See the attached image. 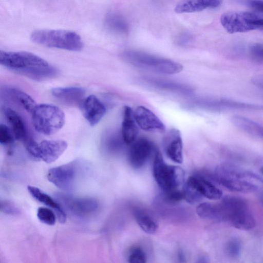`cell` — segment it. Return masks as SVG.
I'll use <instances>...</instances> for the list:
<instances>
[{"label": "cell", "instance_id": "cell-1", "mask_svg": "<svg viewBox=\"0 0 263 263\" xmlns=\"http://www.w3.org/2000/svg\"><path fill=\"white\" fill-rule=\"evenodd\" d=\"M34 43L46 47L73 51L83 48L81 36L76 32L61 29H41L32 32L30 36Z\"/></svg>", "mask_w": 263, "mask_h": 263}, {"label": "cell", "instance_id": "cell-2", "mask_svg": "<svg viewBox=\"0 0 263 263\" xmlns=\"http://www.w3.org/2000/svg\"><path fill=\"white\" fill-rule=\"evenodd\" d=\"M31 114L34 129L45 135L56 133L62 128L65 122L63 110L51 104H36Z\"/></svg>", "mask_w": 263, "mask_h": 263}, {"label": "cell", "instance_id": "cell-3", "mask_svg": "<svg viewBox=\"0 0 263 263\" xmlns=\"http://www.w3.org/2000/svg\"><path fill=\"white\" fill-rule=\"evenodd\" d=\"M123 57L134 66L160 73L175 74L183 68L182 65L175 61L140 51L127 50Z\"/></svg>", "mask_w": 263, "mask_h": 263}, {"label": "cell", "instance_id": "cell-4", "mask_svg": "<svg viewBox=\"0 0 263 263\" xmlns=\"http://www.w3.org/2000/svg\"><path fill=\"white\" fill-rule=\"evenodd\" d=\"M220 203L223 209L226 221H229L235 228L250 230L255 227V219L243 199L227 196L222 198Z\"/></svg>", "mask_w": 263, "mask_h": 263}, {"label": "cell", "instance_id": "cell-5", "mask_svg": "<svg viewBox=\"0 0 263 263\" xmlns=\"http://www.w3.org/2000/svg\"><path fill=\"white\" fill-rule=\"evenodd\" d=\"M153 173L156 182L163 191L177 189L185 178L183 170L166 164L157 149L155 151Z\"/></svg>", "mask_w": 263, "mask_h": 263}, {"label": "cell", "instance_id": "cell-6", "mask_svg": "<svg viewBox=\"0 0 263 263\" xmlns=\"http://www.w3.org/2000/svg\"><path fill=\"white\" fill-rule=\"evenodd\" d=\"M83 163L73 160L68 163L51 168L48 171V180L57 187L65 191L74 188L82 173Z\"/></svg>", "mask_w": 263, "mask_h": 263}, {"label": "cell", "instance_id": "cell-7", "mask_svg": "<svg viewBox=\"0 0 263 263\" xmlns=\"http://www.w3.org/2000/svg\"><path fill=\"white\" fill-rule=\"evenodd\" d=\"M25 146L32 157L50 163L59 158L66 149L68 144L63 140H45L39 143L32 140Z\"/></svg>", "mask_w": 263, "mask_h": 263}, {"label": "cell", "instance_id": "cell-8", "mask_svg": "<svg viewBox=\"0 0 263 263\" xmlns=\"http://www.w3.org/2000/svg\"><path fill=\"white\" fill-rule=\"evenodd\" d=\"M2 65L16 72L37 66H45L49 63L44 59L27 51H0Z\"/></svg>", "mask_w": 263, "mask_h": 263}, {"label": "cell", "instance_id": "cell-9", "mask_svg": "<svg viewBox=\"0 0 263 263\" xmlns=\"http://www.w3.org/2000/svg\"><path fill=\"white\" fill-rule=\"evenodd\" d=\"M257 16L248 12H230L223 13L220 17V23L229 33L246 32L261 29L256 23Z\"/></svg>", "mask_w": 263, "mask_h": 263}, {"label": "cell", "instance_id": "cell-10", "mask_svg": "<svg viewBox=\"0 0 263 263\" xmlns=\"http://www.w3.org/2000/svg\"><path fill=\"white\" fill-rule=\"evenodd\" d=\"M55 199L64 210L79 217L93 214L99 206L97 200L90 197H79L66 194L57 193Z\"/></svg>", "mask_w": 263, "mask_h": 263}, {"label": "cell", "instance_id": "cell-11", "mask_svg": "<svg viewBox=\"0 0 263 263\" xmlns=\"http://www.w3.org/2000/svg\"><path fill=\"white\" fill-rule=\"evenodd\" d=\"M130 145L127 155L128 161L134 168L142 167L156 149L152 142L143 137L137 139Z\"/></svg>", "mask_w": 263, "mask_h": 263}, {"label": "cell", "instance_id": "cell-12", "mask_svg": "<svg viewBox=\"0 0 263 263\" xmlns=\"http://www.w3.org/2000/svg\"><path fill=\"white\" fill-rule=\"evenodd\" d=\"M163 145L165 154L170 159L177 163L182 162L183 144L179 130L170 129L163 137Z\"/></svg>", "mask_w": 263, "mask_h": 263}, {"label": "cell", "instance_id": "cell-13", "mask_svg": "<svg viewBox=\"0 0 263 263\" xmlns=\"http://www.w3.org/2000/svg\"><path fill=\"white\" fill-rule=\"evenodd\" d=\"M134 111V116L138 126L147 132H163L165 126L161 120L147 108L139 106Z\"/></svg>", "mask_w": 263, "mask_h": 263}, {"label": "cell", "instance_id": "cell-14", "mask_svg": "<svg viewBox=\"0 0 263 263\" xmlns=\"http://www.w3.org/2000/svg\"><path fill=\"white\" fill-rule=\"evenodd\" d=\"M80 106L83 116L91 126L97 124L106 111L103 103L94 95L85 98Z\"/></svg>", "mask_w": 263, "mask_h": 263}, {"label": "cell", "instance_id": "cell-15", "mask_svg": "<svg viewBox=\"0 0 263 263\" xmlns=\"http://www.w3.org/2000/svg\"><path fill=\"white\" fill-rule=\"evenodd\" d=\"M214 181L221 184L229 191L242 193L255 192L258 184L236 176H216L213 174Z\"/></svg>", "mask_w": 263, "mask_h": 263}, {"label": "cell", "instance_id": "cell-16", "mask_svg": "<svg viewBox=\"0 0 263 263\" xmlns=\"http://www.w3.org/2000/svg\"><path fill=\"white\" fill-rule=\"evenodd\" d=\"M4 113L15 139L27 144L31 139L28 137V130L22 117L14 110L5 107Z\"/></svg>", "mask_w": 263, "mask_h": 263}, {"label": "cell", "instance_id": "cell-17", "mask_svg": "<svg viewBox=\"0 0 263 263\" xmlns=\"http://www.w3.org/2000/svg\"><path fill=\"white\" fill-rule=\"evenodd\" d=\"M51 93L62 103L70 106L81 105L85 95V90L79 87L54 88Z\"/></svg>", "mask_w": 263, "mask_h": 263}, {"label": "cell", "instance_id": "cell-18", "mask_svg": "<svg viewBox=\"0 0 263 263\" xmlns=\"http://www.w3.org/2000/svg\"><path fill=\"white\" fill-rule=\"evenodd\" d=\"M27 190L31 196L36 200L52 209L60 223H64L66 220V214L61 205L51 197L43 192L38 187L29 185Z\"/></svg>", "mask_w": 263, "mask_h": 263}, {"label": "cell", "instance_id": "cell-19", "mask_svg": "<svg viewBox=\"0 0 263 263\" xmlns=\"http://www.w3.org/2000/svg\"><path fill=\"white\" fill-rule=\"evenodd\" d=\"M137 125L132 109L125 106L124 107L121 132L127 145L131 144L137 139L139 133Z\"/></svg>", "mask_w": 263, "mask_h": 263}, {"label": "cell", "instance_id": "cell-20", "mask_svg": "<svg viewBox=\"0 0 263 263\" xmlns=\"http://www.w3.org/2000/svg\"><path fill=\"white\" fill-rule=\"evenodd\" d=\"M188 179L203 197L211 200H219L222 198V191L208 178L198 175L190 176Z\"/></svg>", "mask_w": 263, "mask_h": 263}, {"label": "cell", "instance_id": "cell-21", "mask_svg": "<svg viewBox=\"0 0 263 263\" xmlns=\"http://www.w3.org/2000/svg\"><path fill=\"white\" fill-rule=\"evenodd\" d=\"M221 0H182L175 8L177 13H191L199 12L207 8L218 7Z\"/></svg>", "mask_w": 263, "mask_h": 263}, {"label": "cell", "instance_id": "cell-22", "mask_svg": "<svg viewBox=\"0 0 263 263\" xmlns=\"http://www.w3.org/2000/svg\"><path fill=\"white\" fill-rule=\"evenodd\" d=\"M143 81L148 85L160 90L185 95L193 92L190 86L174 81L151 77L144 78Z\"/></svg>", "mask_w": 263, "mask_h": 263}, {"label": "cell", "instance_id": "cell-23", "mask_svg": "<svg viewBox=\"0 0 263 263\" xmlns=\"http://www.w3.org/2000/svg\"><path fill=\"white\" fill-rule=\"evenodd\" d=\"M198 215L204 219L216 221H226L224 213L220 203L203 202L196 209Z\"/></svg>", "mask_w": 263, "mask_h": 263}, {"label": "cell", "instance_id": "cell-24", "mask_svg": "<svg viewBox=\"0 0 263 263\" xmlns=\"http://www.w3.org/2000/svg\"><path fill=\"white\" fill-rule=\"evenodd\" d=\"M231 122L240 130L251 136L263 139V127L256 122L238 115L232 116Z\"/></svg>", "mask_w": 263, "mask_h": 263}, {"label": "cell", "instance_id": "cell-25", "mask_svg": "<svg viewBox=\"0 0 263 263\" xmlns=\"http://www.w3.org/2000/svg\"><path fill=\"white\" fill-rule=\"evenodd\" d=\"M194 105L204 109L220 110L226 109H236L238 103L237 101L226 99H202L196 100Z\"/></svg>", "mask_w": 263, "mask_h": 263}, {"label": "cell", "instance_id": "cell-26", "mask_svg": "<svg viewBox=\"0 0 263 263\" xmlns=\"http://www.w3.org/2000/svg\"><path fill=\"white\" fill-rule=\"evenodd\" d=\"M4 91L7 95L28 112L31 113L36 105L34 100L29 95L19 89L8 87L5 88Z\"/></svg>", "mask_w": 263, "mask_h": 263}, {"label": "cell", "instance_id": "cell-27", "mask_svg": "<svg viewBox=\"0 0 263 263\" xmlns=\"http://www.w3.org/2000/svg\"><path fill=\"white\" fill-rule=\"evenodd\" d=\"M17 72L35 80H43L53 78L58 73L57 69L49 65L37 66L20 70Z\"/></svg>", "mask_w": 263, "mask_h": 263}, {"label": "cell", "instance_id": "cell-28", "mask_svg": "<svg viewBox=\"0 0 263 263\" xmlns=\"http://www.w3.org/2000/svg\"><path fill=\"white\" fill-rule=\"evenodd\" d=\"M135 220L140 228L145 233L153 234L158 229V224L156 220L145 211L137 209L134 211Z\"/></svg>", "mask_w": 263, "mask_h": 263}, {"label": "cell", "instance_id": "cell-29", "mask_svg": "<svg viewBox=\"0 0 263 263\" xmlns=\"http://www.w3.org/2000/svg\"><path fill=\"white\" fill-rule=\"evenodd\" d=\"M105 24L108 29L114 32L125 33L128 32V26L126 21L118 14L111 13L107 14Z\"/></svg>", "mask_w": 263, "mask_h": 263}, {"label": "cell", "instance_id": "cell-30", "mask_svg": "<svg viewBox=\"0 0 263 263\" xmlns=\"http://www.w3.org/2000/svg\"><path fill=\"white\" fill-rule=\"evenodd\" d=\"M184 199L190 204L197 203L203 197L194 184L187 179L183 189Z\"/></svg>", "mask_w": 263, "mask_h": 263}, {"label": "cell", "instance_id": "cell-31", "mask_svg": "<svg viewBox=\"0 0 263 263\" xmlns=\"http://www.w3.org/2000/svg\"><path fill=\"white\" fill-rule=\"evenodd\" d=\"M107 138L106 145L108 149L111 151L118 152L123 147L124 144H126L121 132L111 133Z\"/></svg>", "mask_w": 263, "mask_h": 263}, {"label": "cell", "instance_id": "cell-32", "mask_svg": "<svg viewBox=\"0 0 263 263\" xmlns=\"http://www.w3.org/2000/svg\"><path fill=\"white\" fill-rule=\"evenodd\" d=\"M242 245L240 240L237 238L230 239L226 243L225 252L232 258H238L241 254Z\"/></svg>", "mask_w": 263, "mask_h": 263}, {"label": "cell", "instance_id": "cell-33", "mask_svg": "<svg viewBox=\"0 0 263 263\" xmlns=\"http://www.w3.org/2000/svg\"><path fill=\"white\" fill-rule=\"evenodd\" d=\"M37 216L42 222L48 225H54L56 222V214L52 210L47 208H39Z\"/></svg>", "mask_w": 263, "mask_h": 263}, {"label": "cell", "instance_id": "cell-34", "mask_svg": "<svg viewBox=\"0 0 263 263\" xmlns=\"http://www.w3.org/2000/svg\"><path fill=\"white\" fill-rule=\"evenodd\" d=\"M128 261L130 263H145L146 256L144 251L139 247H133L128 255Z\"/></svg>", "mask_w": 263, "mask_h": 263}, {"label": "cell", "instance_id": "cell-35", "mask_svg": "<svg viewBox=\"0 0 263 263\" xmlns=\"http://www.w3.org/2000/svg\"><path fill=\"white\" fill-rule=\"evenodd\" d=\"M163 199L170 204L177 203L184 199L183 191L175 189L164 191Z\"/></svg>", "mask_w": 263, "mask_h": 263}, {"label": "cell", "instance_id": "cell-36", "mask_svg": "<svg viewBox=\"0 0 263 263\" xmlns=\"http://www.w3.org/2000/svg\"><path fill=\"white\" fill-rule=\"evenodd\" d=\"M15 138L11 129L6 125H0V143L4 145L12 144L14 141Z\"/></svg>", "mask_w": 263, "mask_h": 263}, {"label": "cell", "instance_id": "cell-37", "mask_svg": "<svg viewBox=\"0 0 263 263\" xmlns=\"http://www.w3.org/2000/svg\"><path fill=\"white\" fill-rule=\"evenodd\" d=\"M249 55L255 62H263V44L255 43L249 48Z\"/></svg>", "mask_w": 263, "mask_h": 263}, {"label": "cell", "instance_id": "cell-38", "mask_svg": "<svg viewBox=\"0 0 263 263\" xmlns=\"http://www.w3.org/2000/svg\"><path fill=\"white\" fill-rule=\"evenodd\" d=\"M0 210L2 212L11 215H16L20 213L19 209L13 202L6 200H1Z\"/></svg>", "mask_w": 263, "mask_h": 263}, {"label": "cell", "instance_id": "cell-39", "mask_svg": "<svg viewBox=\"0 0 263 263\" xmlns=\"http://www.w3.org/2000/svg\"><path fill=\"white\" fill-rule=\"evenodd\" d=\"M246 4L257 11L263 13V0H245Z\"/></svg>", "mask_w": 263, "mask_h": 263}, {"label": "cell", "instance_id": "cell-40", "mask_svg": "<svg viewBox=\"0 0 263 263\" xmlns=\"http://www.w3.org/2000/svg\"><path fill=\"white\" fill-rule=\"evenodd\" d=\"M253 84L257 87L263 89V78L258 77L252 80Z\"/></svg>", "mask_w": 263, "mask_h": 263}, {"label": "cell", "instance_id": "cell-41", "mask_svg": "<svg viewBox=\"0 0 263 263\" xmlns=\"http://www.w3.org/2000/svg\"><path fill=\"white\" fill-rule=\"evenodd\" d=\"M256 23L260 26L261 28H263V19H258L256 21Z\"/></svg>", "mask_w": 263, "mask_h": 263}, {"label": "cell", "instance_id": "cell-42", "mask_svg": "<svg viewBox=\"0 0 263 263\" xmlns=\"http://www.w3.org/2000/svg\"><path fill=\"white\" fill-rule=\"evenodd\" d=\"M260 200H261V202L263 204V194H262L261 195H260Z\"/></svg>", "mask_w": 263, "mask_h": 263}, {"label": "cell", "instance_id": "cell-43", "mask_svg": "<svg viewBox=\"0 0 263 263\" xmlns=\"http://www.w3.org/2000/svg\"><path fill=\"white\" fill-rule=\"evenodd\" d=\"M260 171H261V173L263 174V166L261 168Z\"/></svg>", "mask_w": 263, "mask_h": 263}]
</instances>
